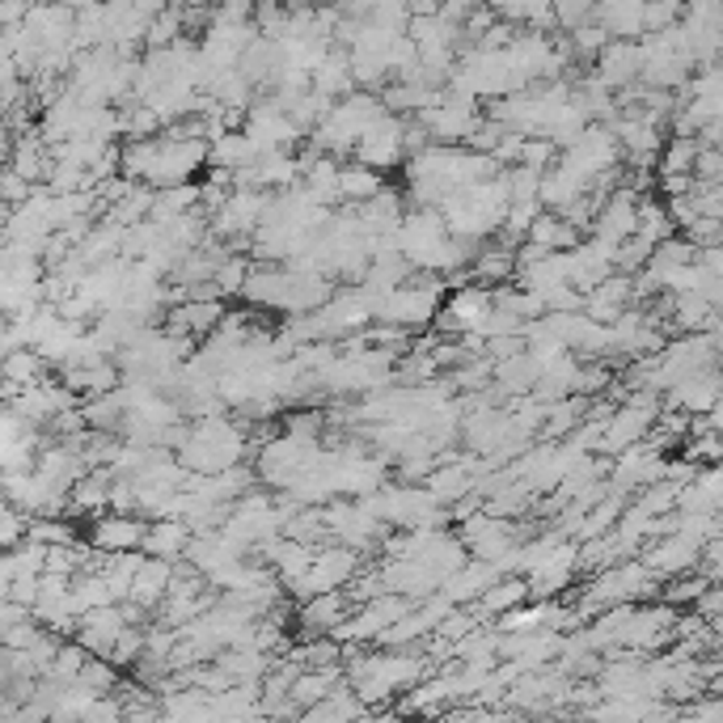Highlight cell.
Returning a JSON list of instances; mask_svg holds the SVG:
<instances>
[{
  "instance_id": "6da1fadb",
  "label": "cell",
  "mask_w": 723,
  "mask_h": 723,
  "mask_svg": "<svg viewBox=\"0 0 723 723\" xmlns=\"http://www.w3.org/2000/svg\"><path fill=\"white\" fill-rule=\"evenodd\" d=\"M403 131H406L403 115L382 110V115H373V119H368V128L360 131V140L351 145V157H356L360 166H368V170H382V174L394 170V166L406 157Z\"/></svg>"
},
{
  "instance_id": "7a4b0ae2",
  "label": "cell",
  "mask_w": 723,
  "mask_h": 723,
  "mask_svg": "<svg viewBox=\"0 0 723 723\" xmlns=\"http://www.w3.org/2000/svg\"><path fill=\"white\" fill-rule=\"evenodd\" d=\"M246 136L258 152L267 149H293L300 140V128L288 119V110L276 102H263V107H246Z\"/></svg>"
},
{
  "instance_id": "3957f363",
  "label": "cell",
  "mask_w": 723,
  "mask_h": 723,
  "mask_svg": "<svg viewBox=\"0 0 723 723\" xmlns=\"http://www.w3.org/2000/svg\"><path fill=\"white\" fill-rule=\"evenodd\" d=\"M145 529H149V521H140V512H115V516H98V521H93L89 542H93V551L98 554L140 551Z\"/></svg>"
},
{
  "instance_id": "277c9868",
  "label": "cell",
  "mask_w": 723,
  "mask_h": 723,
  "mask_svg": "<svg viewBox=\"0 0 723 723\" xmlns=\"http://www.w3.org/2000/svg\"><path fill=\"white\" fill-rule=\"evenodd\" d=\"M593 77L610 89L638 81V39H610L593 56Z\"/></svg>"
},
{
  "instance_id": "5b68a950",
  "label": "cell",
  "mask_w": 723,
  "mask_h": 723,
  "mask_svg": "<svg viewBox=\"0 0 723 723\" xmlns=\"http://www.w3.org/2000/svg\"><path fill=\"white\" fill-rule=\"evenodd\" d=\"M225 318V305L220 297H208V300H174L170 309V321H166V330L178 335V339H208L216 330V321Z\"/></svg>"
},
{
  "instance_id": "8992f818",
  "label": "cell",
  "mask_w": 723,
  "mask_h": 723,
  "mask_svg": "<svg viewBox=\"0 0 723 723\" xmlns=\"http://www.w3.org/2000/svg\"><path fill=\"white\" fill-rule=\"evenodd\" d=\"M347 610H351V601H347V593H343V588H326V593L305 596V601H300V610H297L300 638L330 635V626H335Z\"/></svg>"
},
{
  "instance_id": "52a82bcc",
  "label": "cell",
  "mask_w": 723,
  "mask_h": 723,
  "mask_svg": "<svg viewBox=\"0 0 723 723\" xmlns=\"http://www.w3.org/2000/svg\"><path fill=\"white\" fill-rule=\"evenodd\" d=\"M593 22L605 26L610 39H638L643 34V0H596Z\"/></svg>"
},
{
  "instance_id": "ba28073f",
  "label": "cell",
  "mask_w": 723,
  "mask_h": 723,
  "mask_svg": "<svg viewBox=\"0 0 723 723\" xmlns=\"http://www.w3.org/2000/svg\"><path fill=\"white\" fill-rule=\"evenodd\" d=\"M187 542H191V529H187L182 516H152L149 529H145V542H140V551L157 554V558H182Z\"/></svg>"
},
{
  "instance_id": "9c48e42d",
  "label": "cell",
  "mask_w": 723,
  "mask_h": 723,
  "mask_svg": "<svg viewBox=\"0 0 723 723\" xmlns=\"http://www.w3.org/2000/svg\"><path fill=\"white\" fill-rule=\"evenodd\" d=\"M255 157H258V149L250 145V136L241 128L220 131L212 145H208V166H225V170H241V166H250Z\"/></svg>"
},
{
  "instance_id": "30bf717a",
  "label": "cell",
  "mask_w": 723,
  "mask_h": 723,
  "mask_svg": "<svg viewBox=\"0 0 723 723\" xmlns=\"http://www.w3.org/2000/svg\"><path fill=\"white\" fill-rule=\"evenodd\" d=\"M335 187H339V199H347V204H360V199H368V195L382 191L385 174L368 170V166H360V161H351V166H339Z\"/></svg>"
},
{
  "instance_id": "8fae6325",
  "label": "cell",
  "mask_w": 723,
  "mask_h": 723,
  "mask_svg": "<svg viewBox=\"0 0 723 723\" xmlns=\"http://www.w3.org/2000/svg\"><path fill=\"white\" fill-rule=\"evenodd\" d=\"M694 152H699V136H673V140H664L656 152V174H690Z\"/></svg>"
},
{
  "instance_id": "7c38bea8",
  "label": "cell",
  "mask_w": 723,
  "mask_h": 723,
  "mask_svg": "<svg viewBox=\"0 0 723 723\" xmlns=\"http://www.w3.org/2000/svg\"><path fill=\"white\" fill-rule=\"evenodd\" d=\"M567 51H572V60H593L601 47L610 43V34H605V26H596V22H584V26H575V30H567Z\"/></svg>"
},
{
  "instance_id": "4fadbf2b",
  "label": "cell",
  "mask_w": 723,
  "mask_h": 723,
  "mask_svg": "<svg viewBox=\"0 0 723 723\" xmlns=\"http://www.w3.org/2000/svg\"><path fill=\"white\" fill-rule=\"evenodd\" d=\"M685 0H643V34H656L681 22Z\"/></svg>"
},
{
  "instance_id": "5bb4252c",
  "label": "cell",
  "mask_w": 723,
  "mask_h": 723,
  "mask_svg": "<svg viewBox=\"0 0 723 723\" xmlns=\"http://www.w3.org/2000/svg\"><path fill=\"white\" fill-rule=\"evenodd\" d=\"M593 4L596 0H551L554 26L567 34V30H575V26L593 22Z\"/></svg>"
},
{
  "instance_id": "9a60e30c",
  "label": "cell",
  "mask_w": 723,
  "mask_h": 723,
  "mask_svg": "<svg viewBox=\"0 0 723 723\" xmlns=\"http://www.w3.org/2000/svg\"><path fill=\"white\" fill-rule=\"evenodd\" d=\"M685 241H694V246H720L723 237V216H694L685 229H681Z\"/></svg>"
},
{
  "instance_id": "2e32d148",
  "label": "cell",
  "mask_w": 723,
  "mask_h": 723,
  "mask_svg": "<svg viewBox=\"0 0 723 723\" xmlns=\"http://www.w3.org/2000/svg\"><path fill=\"white\" fill-rule=\"evenodd\" d=\"M521 166H529V170H546L554 166V145L546 136H525V149H521Z\"/></svg>"
},
{
  "instance_id": "e0dca14e",
  "label": "cell",
  "mask_w": 723,
  "mask_h": 723,
  "mask_svg": "<svg viewBox=\"0 0 723 723\" xmlns=\"http://www.w3.org/2000/svg\"><path fill=\"white\" fill-rule=\"evenodd\" d=\"M690 174H694L699 182H720V174H723L720 149H715V145H699V152H694V166H690Z\"/></svg>"
},
{
  "instance_id": "ac0fdd59",
  "label": "cell",
  "mask_w": 723,
  "mask_h": 723,
  "mask_svg": "<svg viewBox=\"0 0 723 723\" xmlns=\"http://www.w3.org/2000/svg\"><path fill=\"white\" fill-rule=\"evenodd\" d=\"M68 4H77V9H81V4H89V0H68Z\"/></svg>"
}]
</instances>
